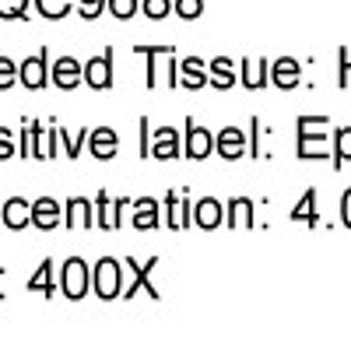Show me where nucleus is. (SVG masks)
<instances>
[{"mask_svg":"<svg viewBox=\"0 0 351 351\" xmlns=\"http://www.w3.org/2000/svg\"><path fill=\"white\" fill-rule=\"evenodd\" d=\"M60 137L67 141V155H71V158H77V155H81V141H84V130H81L77 137H71V134H67V130L60 127Z\"/></svg>","mask_w":351,"mask_h":351,"instance_id":"2f4dec72","label":"nucleus"},{"mask_svg":"<svg viewBox=\"0 0 351 351\" xmlns=\"http://www.w3.org/2000/svg\"><path fill=\"white\" fill-rule=\"evenodd\" d=\"M11 155H14V137H11L8 127H0V162L11 158Z\"/></svg>","mask_w":351,"mask_h":351,"instance_id":"7c9ffc66","label":"nucleus"},{"mask_svg":"<svg viewBox=\"0 0 351 351\" xmlns=\"http://www.w3.org/2000/svg\"><path fill=\"white\" fill-rule=\"evenodd\" d=\"M263 77H267V60H260V56H250V60H243V84L250 88V92H253V88L267 84Z\"/></svg>","mask_w":351,"mask_h":351,"instance_id":"412c9836","label":"nucleus"},{"mask_svg":"<svg viewBox=\"0 0 351 351\" xmlns=\"http://www.w3.org/2000/svg\"><path fill=\"white\" fill-rule=\"evenodd\" d=\"M28 11V0H0V18L4 21H18Z\"/></svg>","mask_w":351,"mask_h":351,"instance_id":"393cba45","label":"nucleus"},{"mask_svg":"<svg viewBox=\"0 0 351 351\" xmlns=\"http://www.w3.org/2000/svg\"><path fill=\"white\" fill-rule=\"evenodd\" d=\"M109 8H112V14L120 21H127V18L137 14V0H109Z\"/></svg>","mask_w":351,"mask_h":351,"instance_id":"bb28decb","label":"nucleus"},{"mask_svg":"<svg viewBox=\"0 0 351 351\" xmlns=\"http://www.w3.org/2000/svg\"><path fill=\"white\" fill-rule=\"evenodd\" d=\"M81 74H84V67L74 60V56H60V60H56V67H53V81H56V88H64V92L77 88Z\"/></svg>","mask_w":351,"mask_h":351,"instance_id":"9b49d317","label":"nucleus"},{"mask_svg":"<svg viewBox=\"0 0 351 351\" xmlns=\"http://www.w3.org/2000/svg\"><path fill=\"white\" fill-rule=\"evenodd\" d=\"M123 204H127V200H109V193L102 190V193H99V225L112 232L116 225H120V208H123Z\"/></svg>","mask_w":351,"mask_h":351,"instance_id":"6ab92c4d","label":"nucleus"},{"mask_svg":"<svg viewBox=\"0 0 351 351\" xmlns=\"http://www.w3.org/2000/svg\"><path fill=\"white\" fill-rule=\"evenodd\" d=\"M36 8H39V14H43V18L56 21V18H67L71 0H36Z\"/></svg>","mask_w":351,"mask_h":351,"instance_id":"5701e85b","label":"nucleus"},{"mask_svg":"<svg viewBox=\"0 0 351 351\" xmlns=\"http://www.w3.org/2000/svg\"><path fill=\"white\" fill-rule=\"evenodd\" d=\"M176 14H180L183 21H193V18H200V11H204V0H176Z\"/></svg>","mask_w":351,"mask_h":351,"instance_id":"a878e982","label":"nucleus"},{"mask_svg":"<svg viewBox=\"0 0 351 351\" xmlns=\"http://www.w3.org/2000/svg\"><path fill=\"white\" fill-rule=\"evenodd\" d=\"M127 267H130V271H134V278H137V281H134V288H127V291H123L127 299L134 295L137 288H148V295H152V299H162V295H158V288H155V285L148 281V278H152V271L158 267V256H152V260H144V263H137L134 256H127Z\"/></svg>","mask_w":351,"mask_h":351,"instance_id":"423d86ee","label":"nucleus"},{"mask_svg":"<svg viewBox=\"0 0 351 351\" xmlns=\"http://www.w3.org/2000/svg\"><path fill=\"white\" fill-rule=\"evenodd\" d=\"M183 88H190V92H200L204 84H208V77H204V60L200 56H186L183 60Z\"/></svg>","mask_w":351,"mask_h":351,"instance_id":"aec40b11","label":"nucleus"},{"mask_svg":"<svg viewBox=\"0 0 351 351\" xmlns=\"http://www.w3.org/2000/svg\"><path fill=\"white\" fill-rule=\"evenodd\" d=\"M64 221H67V228H88L92 225V204H88L84 197H71Z\"/></svg>","mask_w":351,"mask_h":351,"instance_id":"dca6fc26","label":"nucleus"},{"mask_svg":"<svg viewBox=\"0 0 351 351\" xmlns=\"http://www.w3.org/2000/svg\"><path fill=\"white\" fill-rule=\"evenodd\" d=\"M152 155L158 162H172V158H180L183 148H180V134H176L172 127H162L155 137H152Z\"/></svg>","mask_w":351,"mask_h":351,"instance_id":"0eeeda50","label":"nucleus"},{"mask_svg":"<svg viewBox=\"0 0 351 351\" xmlns=\"http://www.w3.org/2000/svg\"><path fill=\"white\" fill-rule=\"evenodd\" d=\"M84 81L95 88V92H102V88L112 84V53H102L95 56V60L84 64Z\"/></svg>","mask_w":351,"mask_h":351,"instance_id":"39448f33","label":"nucleus"},{"mask_svg":"<svg viewBox=\"0 0 351 351\" xmlns=\"http://www.w3.org/2000/svg\"><path fill=\"white\" fill-rule=\"evenodd\" d=\"M18 74H21V84H25V88H43V84H46V53L28 56Z\"/></svg>","mask_w":351,"mask_h":351,"instance_id":"ddd939ff","label":"nucleus"},{"mask_svg":"<svg viewBox=\"0 0 351 351\" xmlns=\"http://www.w3.org/2000/svg\"><path fill=\"white\" fill-rule=\"evenodd\" d=\"M155 225H158V204L148 200V197L134 200V228L137 232H152Z\"/></svg>","mask_w":351,"mask_h":351,"instance_id":"4468645a","label":"nucleus"},{"mask_svg":"<svg viewBox=\"0 0 351 351\" xmlns=\"http://www.w3.org/2000/svg\"><path fill=\"white\" fill-rule=\"evenodd\" d=\"M123 267H120V260H112V256H102L95 263V271H92V288L99 291V299H116V295H123Z\"/></svg>","mask_w":351,"mask_h":351,"instance_id":"f257e3e1","label":"nucleus"},{"mask_svg":"<svg viewBox=\"0 0 351 351\" xmlns=\"http://www.w3.org/2000/svg\"><path fill=\"white\" fill-rule=\"evenodd\" d=\"M334 165H341V162H348L351 158V127H344V130H337V148H334Z\"/></svg>","mask_w":351,"mask_h":351,"instance_id":"b1692460","label":"nucleus"},{"mask_svg":"<svg viewBox=\"0 0 351 351\" xmlns=\"http://www.w3.org/2000/svg\"><path fill=\"white\" fill-rule=\"evenodd\" d=\"M28 291H43L46 299L56 295V281H53V260H43V267L32 274V281H28Z\"/></svg>","mask_w":351,"mask_h":351,"instance_id":"4be33fe9","label":"nucleus"},{"mask_svg":"<svg viewBox=\"0 0 351 351\" xmlns=\"http://www.w3.org/2000/svg\"><path fill=\"white\" fill-rule=\"evenodd\" d=\"M215 148H218V155H221V158L236 162V158H243V155H246V134H243L239 127H225V130L215 137Z\"/></svg>","mask_w":351,"mask_h":351,"instance_id":"20e7f679","label":"nucleus"},{"mask_svg":"<svg viewBox=\"0 0 351 351\" xmlns=\"http://www.w3.org/2000/svg\"><path fill=\"white\" fill-rule=\"evenodd\" d=\"M14 77H18V67L8 60V56H0V92H4V88H11Z\"/></svg>","mask_w":351,"mask_h":351,"instance_id":"c756f323","label":"nucleus"},{"mask_svg":"<svg viewBox=\"0 0 351 351\" xmlns=\"http://www.w3.org/2000/svg\"><path fill=\"white\" fill-rule=\"evenodd\" d=\"M228 225L232 228H250L253 225V200L250 197L228 200Z\"/></svg>","mask_w":351,"mask_h":351,"instance_id":"f3484780","label":"nucleus"},{"mask_svg":"<svg viewBox=\"0 0 351 351\" xmlns=\"http://www.w3.org/2000/svg\"><path fill=\"white\" fill-rule=\"evenodd\" d=\"M313 208H316V193L309 190V193H302V204H299L295 211H291V218H295V221H306V218H313Z\"/></svg>","mask_w":351,"mask_h":351,"instance_id":"cd10ccee","label":"nucleus"},{"mask_svg":"<svg viewBox=\"0 0 351 351\" xmlns=\"http://www.w3.org/2000/svg\"><path fill=\"white\" fill-rule=\"evenodd\" d=\"M56 221H60V204H56L53 197L32 200V225H36V228L49 232V228H56Z\"/></svg>","mask_w":351,"mask_h":351,"instance_id":"1a4fd4ad","label":"nucleus"},{"mask_svg":"<svg viewBox=\"0 0 351 351\" xmlns=\"http://www.w3.org/2000/svg\"><path fill=\"white\" fill-rule=\"evenodd\" d=\"M102 4H106V0H81V14H84L88 21H92V18H99Z\"/></svg>","mask_w":351,"mask_h":351,"instance_id":"473e14b6","label":"nucleus"},{"mask_svg":"<svg viewBox=\"0 0 351 351\" xmlns=\"http://www.w3.org/2000/svg\"><path fill=\"white\" fill-rule=\"evenodd\" d=\"M0 215H4V225H8V228L18 232V228H25L28 221H32V204L21 200V197H11L4 208H0Z\"/></svg>","mask_w":351,"mask_h":351,"instance_id":"f8f14e48","label":"nucleus"},{"mask_svg":"<svg viewBox=\"0 0 351 351\" xmlns=\"http://www.w3.org/2000/svg\"><path fill=\"white\" fill-rule=\"evenodd\" d=\"M88 288H92V267H88L81 256H71L64 263V295L71 302H77V299H84Z\"/></svg>","mask_w":351,"mask_h":351,"instance_id":"f03ea898","label":"nucleus"},{"mask_svg":"<svg viewBox=\"0 0 351 351\" xmlns=\"http://www.w3.org/2000/svg\"><path fill=\"white\" fill-rule=\"evenodd\" d=\"M271 81L278 88H295L299 84V64L291 60V56H281V60L271 64Z\"/></svg>","mask_w":351,"mask_h":351,"instance_id":"2eb2a0df","label":"nucleus"},{"mask_svg":"<svg viewBox=\"0 0 351 351\" xmlns=\"http://www.w3.org/2000/svg\"><path fill=\"white\" fill-rule=\"evenodd\" d=\"M144 14H148L152 21H162L165 14H169V0H144Z\"/></svg>","mask_w":351,"mask_h":351,"instance_id":"c85d7f7f","label":"nucleus"},{"mask_svg":"<svg viewBox=\"0 0 351 351\" xmlns=\"http://www.w3.org/2000/svg\"><path fill=\"white\" fill-rule=\"evenodd\" d=\"M211 148H215V137L204 130V127H197L193 120H186V148H183V155L193 158V162H200V158L211 155Z\"/></svg>","mask_w":351,"mask_h":351,"instance_id":"7ed1b4c3","label":"nucleus"},{"mask_svg":"<svg viewBox=\"0 0 351 351\" xmlns=\"http://www.w3.org/2000/svg\"><path fill=\"white\" fill-rule=\"evenodd\" d=\"M88 148H92V155L99 162H106V158H112L116 152H120V137H116V130H109V127H99V130L88 134Z\"/></svg>","mask_w":351,"mask_h":351,"instance_id":"6e6552de","label":"nucleus"},{"mask_svg":"<svg viewBox=\"0 0 351 351\" xmlns=\"http://www.w3.org/2000/svg\"><path fill=\"white\" fill-rule=\"evenodd\" d=\"M341 218H344V225L351 228V190L344 193V204H341Z\"/></svg>","mask_w":351,"mask_h":351,"instance_id":"72a5a7b5","label":"nucleus"},{"mask_svg":"<svg viewBox=\"0 0 351 351\" xmlns=\"http://www.w3.org/2000/svg\"><path fill=\"white\" fill-rule=\"evenodd\" d=\"M208 84L221 88V92H228V88L236 84V71H232L228 56H215V60H211V81H208Z\"/></svg>","mask_w":351,"mask_h":351,"instance_id":"a211bd4d","label":"nucleus"},{"mask_svg":"<svg viewBox=\"0 0 351 351\" xmlns=\"http://www.w3.org/2000/svg\"><path fill=\"white\" fill-rule=\"evenodd\" d=\"M221 218H225V208H221V200H215V197H204V200H197L193 221H197V225H200L204 232L218 228V225H221Z\"/></svg>","mask_w":351,"mask_h":351,"instance_id":"9d476101","label":"nucleus"}]
</instances>
